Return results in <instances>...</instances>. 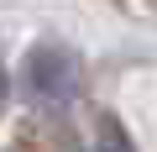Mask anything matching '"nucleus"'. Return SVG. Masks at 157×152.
Masks as SVG:
<instances>
[{
    "label": "nucleus",
    "mask_w": 157,
    "mask_h": 152,
    "mask_svg": "<svg viewBox=\"0 0 157 152\" xmlns=\"http://www.w3.org/2000/svg\"><path fill=\"white\" fill-rule=\"evenodd\" d=\"M78 84H84V63H78V53H68L63 42H37L26 58H21V89L32 105H68L78 95Z\"/></svg>",
    "instance_id": "obj_1"
},
{
    "label": "nucleus",
    "mask_w": 157,
    "mask_h": 152,
    "mask_svg": "<svg viewBox=\"0 0 157 152\" xmlns=\"http://www.w3.org/2000/svg\"><path fill=\"white\" fill-rule=\"evenodd\" d=\"M6 100H11V79H6V68H0V115H6Z\"/></svg>",
    "instance_id": "obj_2"
}]
</instances>
